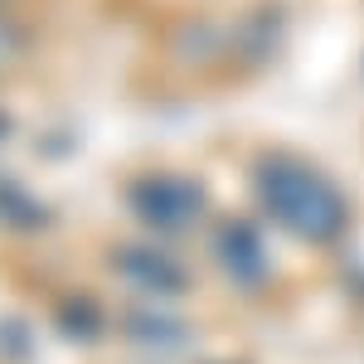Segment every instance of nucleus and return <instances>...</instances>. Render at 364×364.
<instances>
[{"label": "nucleus", "mask_w": 364, "mask_h": 364, "mask_svg": "<svg viewBox=\"0 0 364 364\" xmlns=\"http://www.w3.org/2000/svg\"><path fill=\"white\" fill-rule=\"evenodd\" d=\"M262 195L272 199V209H277L282 219H291L296 228H306V233H331L336 228V199L326 185H316L311 175H301L296 166H267L262 175Z\"/></svg>", "instance_id": "nucleus-1"}, {"label": "nucleus", "mask_w": 364, "mask_h": 364, "mask_svg": "<svg viewBox=\"0 0 364 364\" xmlns=\"http://www.w3.org/2000/svg\"><path fill=\"white\" fill-rule=\"evenodd\" d=\"M132 199H136L141 214H146L151 224H161V228H175L185 214H195V204H199V195L185 180H146Z\"/></svg>", "instance_id": "nucleus-2"}]
</instances>
